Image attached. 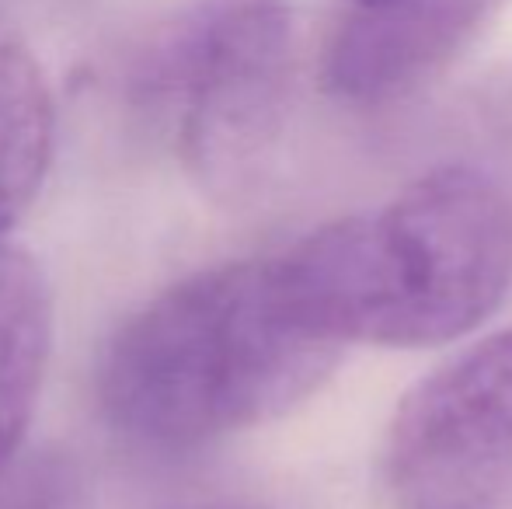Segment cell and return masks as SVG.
<instances>
[{"label": "cell", "instance_id": "1", "mask_svg": "<svg viewBox=\"0 0 512 509\" xmlns=\"http://www.w3.org/2000/svg\"><path fill=\"white\" fill-rule=\"evenodd\" d=\"M310 314L286 252L185 276L105 349L98 401L129 440L192 450L307 401L342 360Z\"/></svg>", "mask_w": 512, "mask_h": 509}, {"label": "cell", "instance_id": "2", "mask_svg": "<svg viewBox=\"0 0 512 509\" xmlns=\"http://www.w3.org/2000/svg\"><path fill=\"white\" fill-rule=\"evenodd\" d=\"M283 252L310 314L342 346H443L506 300L512 203L492 175L446 164Z\"/></svg>", "mask_w": 512, "mask_h": 509}, {"label": "cell", "instance_id": "3", "mask_svg": "<svg viewBox=\"0 0 512 509\" xmlns=\"http://www.w3.org/2000/svg\"><path fill=\"white\" fill-rule=\"evenodd\" d=\"M157 91L189 175L223 203L251 196L290 116V4L206 0L164 49Z\"/></svg>", "mask_w": 512, "mask_h": 509}, {"label": "cell", "instance_id": "4", "mask_svg": "<svg viewBox=\"0 0 512 509\" xmlns=\"http://www.w3.org/2000/svg\"><path fill=\"white\" fill-rule=\"evenodd\" d=\"M384 478L408 509H478L512 485V328L474 342L401 398Z\"/></svg>", "mask_w": 512, "mask_h": 509}, {"label": "cell", "instance_id": "5", "mask_svg": "<svg viewBox=\"0 0 512 509\" xmlns=\"http://www.w3.org/2000/svg\"><path fill=\"white\" fill-rule=\"evenodd\" d=\"M509 0H345L324 46V88L377 109L453 67Z\"/></svg>", "mask_w": 512, "mask_h": 509}, {"label": "cell", "instance_id": "6", "mask_svg": "<svg viewBox=\"0 0 512 509\" xmlns=\"http://www.w3.org/2000/svg\"><path fill=\"white\" fill-rule=\"evenodd\" d=\"M53 304L39 262L0 241V475L14 468L46 377Z\"/></svg>", "mask_w": 512, "mask_h": 509}, {"label": "cell", "instance_id": "7", "mask_svg": "<svg viewBox=\"0 0 512 509\" xmlns=\"http://www.w3.org/2000/svg\"><path fill=\"white\" fill-rule=\"evenodd\" d=\"M53 91L25 35L0 18V238L46 182L53 157Z\"/></svg>", "mask_w": 512, "mask_h": 509}, {"label": "cell", "instance_id": "8", "mask_svg": "<svg viewBox=\"0 0 512 509\" xmlns=\"http://www.w3.org/2000/svg\"><path fill=\"white\" fill-rule=\"evenodd\" d=\"M74 475L63 461H28L0 475V509H70Z\"/></svg>", "mask_w": 512, "mask_h": 509}]
</instances>
